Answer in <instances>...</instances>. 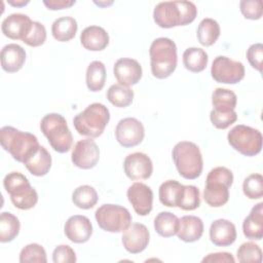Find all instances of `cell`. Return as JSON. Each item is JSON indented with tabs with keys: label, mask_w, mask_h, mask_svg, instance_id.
Returning a JSON list of instances; mask_svg holds the SVG:
<instances>
[{
	"label": "cell",
	"mask_w": 263,
	"mask_h": 263,
	"mask_svg": "<svg viewBox=\"0 0 263 263\" xmlns=\"http://www.w3.org/2000/svg\"><path fill=\"white\" fill-rule=\"evenodd\" d=\"M196 15L197 8L191 1L159 2L153 10L154 22L164 29L189 25Z\"/></svg>",
	"instance_id": "1"
},
{
	"label": "cell",
	"mask_w": 263,
	"mask_h": 263,
	"mask_svg": "<svg viewBox=\"0 0 263 263\" xmlns=\"http://www.w3.org/2000/svg\"><path fill=\"white\" fill-rule=\"evenodd\" d=\"M0 143L13 159L25 163L39 149L40 145L36 136L22 132L13 126H3L0 129Z\"/></svg>",
	"instance_id": "2"
},
{
	"label": "cell",
	"mask_w": 263,
	"mask_h": 263,
	"mask_svg": "<svg viewBox=\"0 0 263 263\" xmlns=\"http://www.w3.org/2000/svg\"><path fill=\"white\" fill-rule=\"evenodd\" d=\"M151 72L158 79L167 78L176 70L178 57L176 43L166 37H159L152 41L149 49Z\"/></svg>",
	"instance_id": "3"
},
{
	"label": "cell",
	"mask_w": 263,
	"mask_h": 263,
	"mask_svg": "<svg viewBox=\"0 0 263 263\" xmlns=\"http://www.w3.org/2000/svg\"><path fill=\"white\" fill-rule=\"evenodd\" d=\"M176 168L181 177L194 180L201 175L203 168L202 155L199 147L189 141H182L175 145L172 152Z\"/></svg>",
	"instance_id": "4"
},
{
	"label": "cell",
	"mask_w": 263,
	"mask_h": 263,
	"mask_svg": "<svg viewBox=\"0 0 263 263\" xmlns=\"http://www.w3.org/2000/svg\"><path fill=\"white\" fill-rule=\"evenodd\" d=\"M109 120V109L101 103H92L74 117L73 125L79 135L93 139L104 133Z\"/></svg>",
	"instance_id": "5"
},
{
	"label": "cell",
	"mask_w": 263,
	"mask_h": 263,
	"mask_svg": "<svg viewBox=\"0 0 263 263\" xmlns=\"http://www.w3.org/2000/svg\"><path fill=\"white\" fill-rule=\"evenodd\" d=\"M233 183L232 172L225 166H217L210 171L203 190L204 201L213 206L220 208L229 199V188Z\"/></svg>",
	"instance_id": "6"
},
{
	"label": "cell",
	"mask_w": 263,
	"mask_h": 263,
	"mask_svg": "<svg viewBox=\"0 0 263 263\" xmlns=\"http://www.w3.org/2000/svg\"><path fill=\"white\" fill-rule=\"evenodd\" d=\"M40 129L54 151L66 153L71 149L73 136L63 115L59 113L46 114L41 119Z\"/></svg>",
	"instance_id": "7"
},
{
	"label": "cell",
	"mask_w": 263,
	"mask_h": 263,
	"mask_svg": "<svg viewBox=\"0 0 263 263\" xmlns=\"http://www.w3.org/2000/svg\"><path fill=\"white\" fill-rule=\"evenodd\" d=\"M3 186L13 205L20 210H30L38 202L37 191L27 177L18 172L8 173L3 179Z\"/></svg>",
	"instance_id": "8"
},
{
	"label": "cell",
	"mask_w": 263,
	"mask_h": 263,
	"mask_svg": "<svg viewBox=\"0 0 263 263\" xmlns=\"http://www.w3.org/2000/svg\"><path fill=\"white\" fill-rule=\"evenodd\" d=\"M229 145L245 156H255L262 150L261 133L248 125L237 124L227 135Z\"/></svg>",
	"instance_id": "9"
},
{
	"label": "cell",
	"mask_w": 263,
	"mask_h": 263,
	"mask_svg": "<svg viewBox=\"0 0 263 263\" xmlns=\"http://www.w3.org/2000/svg\"><path fill=\"white\" fill-rule=\"evenodd\" d=\"M95 218L101 229L112 233L124 231L133 220L127 209L112 203H105L97 209Z\"/></svg>",
	"instance_id": "10"
},
{
	"label": "cell",
	"mask_w": 263,
	"mask_h": 263,
	"mask_svg": "<svg viewBox=\"0 0 263 263\" xmlns=\"http://www.w3.org/2000/svg\"><path fill=\"white\" fill-rule=\"evenodd\" d=\"M211 74L215 81L225 84H236L245 77V66L224 55H218L213 61Z\"/></svg>",
	"instance_id": "11"
},
{
	"label": "cell",
	"mask_w": 263,
	"mask_h": 263,
	"mask_svg": "<svg viewBox=\"0 0 263 263\" xmlns=\"http://www.w3.org/2000/svg\"><path fill=\"white\" fill-rule=\"evenodd\" d=\"M115 137L121 146L130 148L142 143L145 137V129L140 120L134 117H126L118 121L115 128Z\"/></svg>",
	"instance_id": "12"
},
{
	"label": "cell",
	"mask_w": 263,
	"mask_h": 263,
	"mask_svg": "<svg viewBox=\"0 0 263 263\" xmlns=\"http://www.w3.org/2000/svg\"><path fill=\"white\" fill-rule=\"evenodd\" d=\"M71 159L73 164L79 168H92L100 159V149L91 138L80 140L74 145Z\"/></svg>",
	"instance_id": "13"
},
{
	"label": "cell",
	"mask_w": 263,
	"mask_h": 263,
	"mask_svg": "<svg viewBox=\"0 0 263 263\" xmlns=\"http://www.w3.org/2000/svg\"><path fill=\"white\" fill-rule=\"evenodd\" d=\"M150 239L148 228L141 223H130L123 231L121 241L124 249L130 254H139L143 252Z\"/></svg>",
	"instance_id": "14"
},
{
	"label": "cell",
	"mask_w": 263,
	"mask_h": 263,
	"mask_svg": "<svg viewBox=\"0 0 263 263\" xmlns=\"http://www.w3.org/2000/svg\"><path fill=\"white\" fill-rule=\"evenodd\" d=\"M123 168L125 175L130 180H146L152 175L153 164L147 154L135 152L125 157Z\"/></svg>",
	"instance_id": "15"
},
{
	"label": "cell",
	"mask_w": 263,
	"mask_h": 263,
	"mask_svg": "<svg viewBox=\"0 0 263 263\" xmlns=\"http://www.w3.org/2000/svg\"><path fill=\"white\" fill-rule=\"evenodd\" d=\"M126 195L139 216L150 214L153 206V192L149 186L141 182H136L128 187Z\"/></svg>",
	"instance_id": "16"
},
{
	"label": "cell",
	"mask_w": 263,
	"mask_h": 263,
	"mask_svg": "<svg viewBox=\"0 0 263 263\" xmlns=\"http://www.w3.org/2000/svg\"><path fill=\"white\" fill-rule=\"evenodd\" d=\"M113 73L119 84L128 87L137 84L141 80L143 71L138 61L129 58H121L115 62Z\"/></svg>",
	"instance_id": "17"
},
{
	"label": "cell",
	"mask_w": 263,
	"mask_h": 263,
	"mask_svg": "<svg viewBox=\"0 0 263 263\" xmlns=\"http://www.w3.org/2000/svg\"><path fill=\"white\" fill-rule=\"evenodd\" d=\"M64 232L67 238L72 242L83 243L89 240L92 234V225L87 217L74 215L66 221Z\"/></svg>",
	"instance_id": "18"
},
{
	"label": "cell",
	"mask_w": 263,
	"mask_h": 263,
	"mask_svg": "<svg viewBox=\"0 0 263 263\" xmlns=\"http://www.w3.org/2000/svg\"><path fill=\"white\" fill-rule=\"evenodd\" d=\"M33 21L26 14L23 13H11L6 16L2 24V33L13 40H22L28 35L32 28Z\"/></svg>",
	"instance_id": "19"
},
{
	"label": "cell",
	"mask_w": 263,
	"mask_h": 263,
	"mask_svg": "<svg viewBox=\"0 0 263 263\" xmlns=\"http://www.w3.org/2000/svg\"><path fill=\"white\" fill-rule=\"evenodd\" d=\"M210 239L217 247H228L236 239L235 225L227 219H218L210 227Z\"/></svg>",
	"instance_id": "20"
},
{
	"label": "cell",
	"mask_w": 263,
	"mask_h": 263,
	"mask_svg": "<svg viewBox=\"0 0 263 263\" xmlns=\"http://www.w3.org/2000/svg\"><path fill=\"white\" fill-rule=\"evenodd\" d=\"M0 58L2 69L7 73H15L26 62V51L21 45L10 43L2 48Z\"/></svg>",
	"instance_id": "21"
},
{
	"label": "cell",
	"mask_w": 263,
	"mask_h": 263,
	"mask_svg": "<svg viewBox=\"0 0 263 263\" xmlns=\"http://www.w3.org/2000/svg\"><path fill=\"white\" fill-rule=\"evenodd\" d=\"M80 42L87 50L100 51L105 49L109 44V35L100 26H89L81 32Z\"/></svg>",
	"instance_id": "22"
},
{
	"label": "cell",
	"mask_w": 263,
	"mask_h": 263,
	"mask_svg": "<svg viewBox=\"0 0 263 263\" xmlns=\"http://www.w3.org/2000/svg\"><path fill=\"white\" fill-rule=\"evenodd\" d=\"M203 233V222L199 217L187 215L179 219L177 231L178 237L185 242H194L198 240Z\"/></svg>",
	"instance_id": "23"
},
{
	"label": "cell",
	"mask_w": 263,
	"mask_h": 263,
	"mask_svg": "<svg viewBox=\"0 0 263 263\" xmlns=\"http://www.w3.org/2000/svg\"><path fill=\"white\" fill-rule=\"evenodd\" d=\"M242 232L247 238L260 240L263 237V202L254 205L242 223Z\"/></svg>",
	"instance_id": "24"
},
{
	"label": "cell",
	"mask_w": 263,
	"mask_h": 263,
	"mask_svg": "<svg viewBox=\"0 0 263 263\" xmlns=\"http://www.w3.org/2000/svg\"><path fill=\"white\" fill-rule=\"evenodd\" d=\"M184 190V185L176 180H167L159 186L160 202L168 208H178Z\"/></svg>",
	"instance_id": "25"
},
{
	"label": "cell",
	"mask_w": 263,
	"mask_h": 263,
	"mask_svg": "<svg viewBox=\"0 0 263 263\" xmlns=\"http://www.w3.org/2000/svg\"><path fill=\"white\" fill-rule=\"evenodd\" d=\"M27 170L36 177L45 176L51 167V156L45 147L40 146L38 151L25 163Z\"/></svg>",
	"instance_id": "26"
},
{
	"label": "cell",
	"mask_w": 263,
	"mask_h": 263,
	"mask_svg": "<svg viewBox=\"0 0 263 263\" xmlns=\"http://www.w3.org/2000/svg\"><path fill=\"white\" fill-rule=\"evenodd\" d=\"M78 30L77 22L72 16H62L57 18L51 26V33L55 40L67 42L73 39Z\"/></svg>",
	"instance_id": "27"
},
{
	"label": "cell",
	"mask_w": 263,
	"mask_h": 263,
	"mask_svg": "<svg viewBox=\"0 0 263 263\" xmlns=\"http://www.w3.org/2000/svg\"><path fill=\"white\" fill-rule=\"evenodd\" d=\"M85 81L90 91L97 92L103 89L106 82V68L101 61H93L87 66Z\"/></svg>",
	"instance_id": "28"
},
{
	"label": "cell",
	"mask_w": 263,
	"mask_h": 263,
	"mask_svg": "<svg viewBox=\"0 0 263 263\" xmlns=\"http://www.w3.org/2000/svg\"><path fill=\"white\" fill-rule=\"evenodd\" d=\"M208 53L199 47H189L183 53L184 67L193 73H198L206 68Z\"/></svg>",
	"instance_id": "29"
},
{
	"label": "cell",
	"mask_w": 263,
	"mask_h": 263,
	"mask_svg": "<svg viewBox=\"0 0 263 263\" xmlns=\"http://www.w3.org/2000/svg\"><path fill=\"white\" fill-rule=\"evenodd\" d=\"M220 36V26L217 21L205 17L203 18L197 28L198 42L203 46L213 45Z\"/></svg>",
	"instance_id": "30"
},
{
	"label": "cell",
	"mask_w": 263,
	"mask_h": 263,
	"mask_svg": "<svg viewBox=\"0 0 263 263\" xmlns=\"http://www.w3.org/2000/svg\"><path fill=\"white\" fill-rule=\"evenodd\" d=\"M179 219L171 212H160L154 219L155 231L162 237H171L177 234Z\"/></svg>",
	"instance_id": "31"
},
{
	"label": "cell",
	"mask_w": 263,
	"mask_h": 263,
	"mask_svg": "<svg viewBox=\"0 0 263 263\" xmlns=\"http://www.w3.org/2000/svg\"><path fill=\"white\" fill-rule=\"evenodd\" d=\"M237 97L236 95L227 88L217 87L212 95L213 109L221 112L233 111L236 107Z\"/></svg>",
	"instance_id": "32"
},
{
	"label": "cell",
	"mask_w": 263,
	"mask_h": 263,
	"mask_svg": "<svg viewBox=\"0 0 263 263\" xmlns=\"http://www.w3.org/2000/svg\"><path fill=\"white\" fill-rule=\"evenodd\" d=\"M20 220L9 212H2L0 215V241L9 242L13 240L20 232Z\"/></svg>",
	"instance_id": "33"
},
{
	"label": "cell",
	"mask_w": 263,
	"mask_h": 263,
	"mask_svg": "<svg viewBox=\"0 0 263 263\" xmlns=\"http://www.w3.org/2000/svg\"><path fill=\"white\" fill-rule=\"evenodd\" d=\"M107 100L115 107L125 108L133 103L134 90L119 83L112 84L107 90Z\"/></svg>",
	"instance_id": "34"
},
{
	"label": "cell",
	"mask_w": 263,
	"mask_h": 263,
	"mask_svg": "<svg viewBox=\"0 0 263 263\" xmlns=\"http://www.w3.org/2000/svg\"><path fill=\"white\" fill-rule=\"evenodd\" d=\"M99 196L96 189L89 185H82L77 187L72 193L73 203L82 210H89L98 202Z\"/></svg>",
	"instance_id": "35"
},
{
	"label": "cell",
	"mask_w": 263,
	"mask_h": 263,
	"mask_svg": "<svg viewBox=\"0 0 263 263\" xmlns=\"http://www.w3.org/2000/svg\"><path fill=\"white\" fill-rule=\"evenodd\" d=\"M243 194L250 199H260L263 196V177L260 174L248 176L242 184Z\"/></svg>",
	"instance_id": "36"
},
{
	"label": "cell",
	"mask_w": 263,
	"mask_h": 263,
	"mask_svg": "<svg viewBox=\"0 0 263 263\" xmlns=\"http://www.w3.org/2000/svg\"><path fill=\"white\" fill-rule=\"evenodd\" d=\"M20 262H36V263H46V252L44 248L38 243H29L24 247L20 253Z\"/></svg>",
	"instance_id": "37"
},
{
	"label": "cell",
	"mask_w": 263,
	"mask_h": 263,
	"mask_svg": "<svg viewBox=\"0 0 263 263\" xmlns=\"http://www.w3.org/2000/svg\"><path fill=\"white\" fill-rule=\"evenodd\" d=\"M200 205L199 189L194 185H184L183 194L178 208L183 211H193Z\"/></svg>",
	"instance_id": "38"
},
{
	"label": "cell",
	"mask_w": 263,
	"mask_h": 263,
	"mask_svg": "<svg viewBox=\"0 0 263 263\" xmlns=\"http://www.w3.org/2000/svg\"><path fill=\"white\" fill-rule=\"evenodd\" d=\"M237 259L241 263H260L262 261V251L255 242H243L237 250Z\"/></svg>",
	"instance_id": "39"
},
{
	"label": "cell",
	"mask_w": 263,
	"mask_h": 263,
	"mask_svg": "<svg viewBox=\"0 0 263 263\" xmlns=\"http://www.w3.org/2000/svg\"><path fill=\"white\" fill-rule=\"evenodd\" d=\"M46 40V29L39 22H33L32 28L28 35L23 39L27 45L32 47H37L42 45Z\"/></svg>",
	"instance_id": "40"
},
{
	"label": "cell",
	"mask_w": 263,
	"mask_h": 263,
	"mask_svg": "<svg viewBox=\"0 0 263 263\" xmlns=\"http://www.w3.org/2000/svg\"><path fill=\"white\" fill-rule=\"evenodd\" d=\"M210 119L215 127L219 129H225L236 121L237 114L234 110L229 112H221L213 109L210 113Z\"/></svg>",
	"instance_id": "41"
},
{
	"label": "cell",
	"mask_w": 263,
	"mask_h": 263,
	"mask_svg": "<svg viewBox=\"0 0 263 263\" xmlns=\"http://www.w3.org/2000/svg\"><path fill=\"white\" fill-rule=\"evenodd\" d=\"M239 8L242 15L249 20H259L262 16L261 0H241Z\"/></svg>",
	"instance_id": "42"
},
{
	"label": "cell",
	"mask_w": 263,
	"mask_h": 263,
	"mask_svg": "<svg viewBox=\"0 0 263 263\" xmlns=\"http://www.w3.org/2000/svg\"><path fill=\"white\" fill-rule=\"evenodd\" d=\"M76 254L68 245H60L52 252V261L54 263H75Z\"/></svg>",
	"instance_id": "43"
},
{
	"label": "cell",
	"mask_w": 263,
	"mask_h": 263,
	"mask_svg": "<svg viewBox=\"0 0 263 263\" xmlns=\"http://www.w3.org/2000/svg\"><path fill=\"white\" fill-rule=\"evenodd\" d=\"M247 59L250 65L259 72H262L263 45L261 43L252 44L247 50Z\"/></svg>",
	"instance_id": "44"
},
{
	"label": "cell",
	"mask_w": 263,
	"mask_h": 263,
	"mask_svg": "<svg viewBox=\"0 0 263 263\" xmlns=\"http://www.w3.org/2000/svg\"><path fill=\"white\" fill-rule=\"evenodd\" d=\"M234 258L231 253L218 252L209 254L202 259V263H234Z\"/></svg>",
	"instance_id": "45"
},
{
	"label": "cell",
	"mask_w": 263,
	"mask_h": 263,
	"mask_svg": "<svg viewBox=\"0 0 263 263\" xmlns=\"http://www.w3.org/2000/svg\"><path fill=\"white\" fill-rule=\"evenodd\" d=\"M76 3L75 0H44L43 4L49 10H59L65 9L73 6Z\"/></svg>",
	"instance_id": "46"
},
{
	"label": "cell",
	"mask_w": 263,
	"mask_h": 263,
	"mask_svg": "<svg viewBox=\"0 0 263 263\" xmlns=\"http://www.w3.org/2000/svg\"><path fill=\"white\" fill-rule=\"evenodd\" d=\"M8 3L10 5H13V6H25L26 4L29 3V1H24V0H21V1H12V0H9Z\"/></svg>",
	"instance_id": "47"
},
{
	"label": "cell",
	"mask_w": 263,
	"mask_h": 263,
	"mask_svg": "<svg viewBox=\"0 0 263 263\" xmlns=\"http://www.w3.org/2000/svg\"><path fill=\"white\" fill-rule=\"evenodd\" d=\"M95 2V4H97V5H99V6H101V7H107V6H109V5H112L113 4V1H93Z\"/></svg>",
	"instance_id": "48"
}]
</instances>
